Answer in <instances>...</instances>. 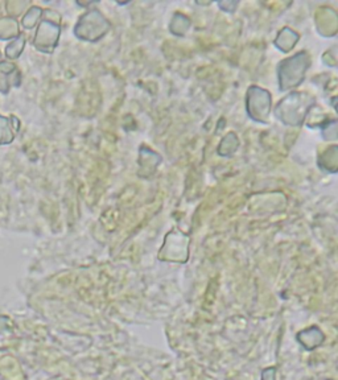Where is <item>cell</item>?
<instances>
[{
  "instance_id": "6da1fadb",
  "label": "cell",
  "mask_w": 338,
  "mask_h": 380,
  "mask_svg": "<svg viewBox=\"0 0 338 380\" xmlns=\"http://www.w3.org/2000/svg\"><path fill=\"white\" fill-rule=\"evenodd\" d=\"M58 36H60V26L49 20H44L38 28L35 38V46L38 51L51 53L55 49Z\"/></svg>"
},
{
  "instance_id": "7a4b0ae2",
  "label": "cell",
  "mask_w": 338,
  "mask_h": 380,
  "mask_svg": "<svg viewBox=\"0 0 338 380\" xmlns=\"http://www.w3.org/2000/svg\"><path fill=\"white\" fill-rule=\"evenodd\" d=\"M20 85V73L15 65L0 63V93L7 94L11 86Z\"/></svg>"
},
{
  "instance_id": "3957f363",
  "label": "cell",
  "mask_w": 338,
  "mask_h": 380,
  "mask_svg": "<svg viewBox=\"0 0 338 380\" xmlns=\"http://www.w3.org/2000/svg\"><path fill=\"white\" fill-rule=\"evenodd\" d=\"M18 131L19 120L16 117L6 118L0 115V145L12 143Z\"/></svg>"
}]
</instances>
